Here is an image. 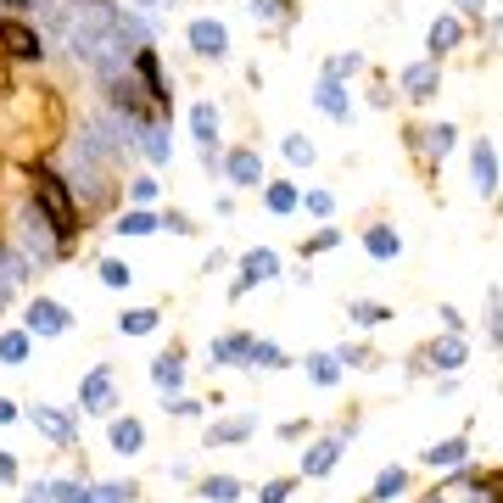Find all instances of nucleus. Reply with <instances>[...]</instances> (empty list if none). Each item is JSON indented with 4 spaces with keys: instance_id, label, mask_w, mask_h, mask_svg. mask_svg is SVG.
<instances>
[{
    "instance_id": "8fccbe9b",
    "label": "nucleus",
    "mask_w": 503,
    "mask_h": 503,
    "mask_svg": "<svg viewBox=\"0 0 503 503\" xmlns=\"http://www.w3.org/2000/svg\"><path fill=\"white\" fill-rule=\"evenodd\" d=\"M28 503H45V498H28Z\"/></svg>"
},
{
    "instance_id": "ddd939ff",
    "label": "nucleus",
    "mask_w": 503,
    "mask_h": 503,
    "mask_svg": "<svg viewBox=\"0 0 503 503\" xmlns=\"http://www.w3.org/2000/svg\"><path fill=\"white\" fill-rule=\"evenodd\" d=\"M459 34H464V28H459V17H436V23H430V56L453 51V45H459Z\"/></svg>"
},
{
    "instance_id": "9b49d317",
    "label": "nucleus",
    "mask_w": 503,
    "mask_h": 503,
    "mask_svg": "<svg viewBox=\"0 0 503 503\" xmlns=\"http://www.w3.org/2000/svg\"><path fill=\"white\" fill-rule=\"evenodd\" d=\"M469 162H476V190L492 196L498 190V151L492 146H476V157H469Z\"/></svg>"
},
{
    "instance_id": "9d476101",
    "label": "nucleus",
    "mask_w": 503,
    "mask_h": 503,
    "mask_svg": "<svg viewBox=\"0 0 503 503\" xmlns=\"http://www.w3.org/2000/svg\"><path fill=\"white\" fill-rule=\"evenodd\" d=\"M107 397H112V369H95L84 381V409L90 414H107Z\"/></svg>"
},
{
    "instance_id": "7ed1b4c3",
    "label": "nucleus",
    "mask_w": 503,
    "mask_h": 503,
    "mask_svg": "<svg viewBox=\"0 0 503 503\" xmlns=\"http://www.w3.org/2000/svg\"><path fill=\"white\" fill-rule=\"evenodd\" d=\"M0 45H6V56H23V62H40V34H34L28 23H17V17H6L0 23Z\"/></svg>"
},
{
    "instance_id": "5701e85b",
    "label": "nucleus",
    "mask_w": 503,
    "mask_h": 503,
    "mask_svg": "<svg viewBox=\"0 0 503 503\" xmlns=\"http://www.w3.org/2000/svg\"><path fill=\"white\" fill-rule=\"evenodd\" d=\"M330 464H335V442H319V448L308 453V464H302V469H308V476H324Z\"/></svg>"
},
{
    "instance_id": "a18cd8bd",
    "label": "nucleus",
    "mask_w": 503,
    "mask_h": 503,
    "mask_svg": "<svg viewBox=\"0 0 503 503\" xmlns=\"http://www.w3.org/2000/svg\"><path fill=\"white\" fill-rule=\"evenodd\" d=\"M459 12H469V17H481V0H459Z\"/></svg>"
},
{
    "instance_id": "c85d7f7f",
    "label": "nucleus",
    "mask_w": 503,
    "mask_h": 503,
    "mask_svg": "<svg viewBox=\"0 0 503 503\" xmlns=\"http://www.w3.org/2000/svg\"><path fill=\"white\" fill-rule=\"evenodd\" d=\"M247 353H252V358H257L263 369H280V363H285V353H280V347H268V342H252Z\"/></svg>"
},
{
    "instance_id": "cd10ccee",
    "label": "nucleus",
    "mask_w": 503,
    "mask_h": 503,
    "mask_svg": "<svg viewBox=\"0 0 503 503\" xmlns=\"http://www.w3.org/2000/svg\"><path fill=\"white\" fill-rule=\"evenodd\" d=\"M118 229H123V235H151V229H157V218H151V213H123V224H118Z\"/></svg>"
},
{
    "instance_id": "0eeeda50",
    "label": "nucleus",
    "mask_w": 503,
    "mask_h": 503,
    "mask_svg": "<svg viewBox=\"0 0 503 503\" xmlns=\"http://www.w3.org/2000/svg\"><path fill=\"white\" fill-rule=\"evenodd\" d=\"M402 90H409L414 101H430L436 90H442V73H436V62H414V67H402Z\"/></svg>"
},
{
    "instance_id": "b1692460",
    "label": "nucleus",
    "mask_w": 503,
    "mask_h": 503,
    "mask_svg": "<svg viewBox=\"0 0 503 503\" xmlns=\"http://www.w3.org/2000/svg\"><path fill=\"white\" fill-rule=\"evenodd\" d=\"M0 358H6V363H23L28 358V335L17 330V335H0Z\"/></svg>"
},
{
    "instance_id": "423d86ee",
    "label": "nucleus",
    "mask_w": 503,
    "mask_h": 503,
    "mask_svg": "<svg viewBox=\"0 0 503 503\" xmlns=\"http://www.w3.org/2000/svg\"><path fill=\"white\" fill-rule=\"evenodd\" d=\"M190 45H196L201 56H224V51H229V34H224V23H213V17H196V23H190Z\"/></svg>"
},
{
    "instance_id": "393cba45",
    "label": "nucleus",
    "mask_w": 503,
    "mask_h": 503,
    "mask_svg": "<svg viewBox=\"0 0 503 503\" xmlns=\"http://www.w3.org/2000/svg\"><path fill=\"white\" fill-rule=\"evenodd\" d=\"M353 319L358 324H381V319H392V308H381V302H353Z\"/></svg>"
},
{
    "instance_id": "4be33fe9",
    "label": "nucleus",
    "mask_w": 503,
    "mask_h": 503,
    "mask_svg": "<svg viewBox=\"0 0 503 503\" xmlns=\"http://www.w3.org/2000/svg\"><path fill=\"white\" fill-rule=\"evenodd\" d=\"M296 208V185H268V213H291Z\"/></svg>"
},
{
    "instance_id": "f704fd0d",
    "label": "nucleus",
    "mask_w": 503,
    "mask_h": 503,
    "mask_svg": "<svg viewBox=\"0 0 503 503\" xmlns=\"http://www.w3.org/2000/svg\"><path fill=\"white\" fill-rule=\"evenodd\" d=\"M140 146H146V157H151V162H168V140H162L157 129H146V140H140Z\"/></svg>"
},
{
    "instance_id": "c9c22d12",
    "label": "nucleus",
    "mask_w": 503,
    "mask_h": 503,
    "mask_svg": "<svg viewBox=\"0 0 503 503\" xmlns=\"http://www.w3.org/2000/svg\"><path fill=\"white\" fill-rule=\"evenodd\" d=\"M464 459V442H442V448H430V464H459Z\"/></svg>"
},
{
    "instance_id": "4c0bfd02",
    "label": "nucleus",
    "mask_w": 503,
    "mask_h": 503,
    "mask_svg": "<svg viewBox=\"0 0 503 503\" xmlns=\"http://www.w3.org/2000/svg\"><path fill=\"white\" fill-rule=\"evenodd\" d=\"M335 375H342V363H335V358H314V381L319 386H330Z\"/></svg>"
},
{
    "instance_id": "aec40b11",
    "label": "nucleus",
    "mask_w": 503,
    "mask_h": 503,
    "mask_svg": "<svg viewBox=\"0 0 503 503\" xmlns=\"http://www.w3.org/2000/svg\"><path fill=\"white\" fill-rule=\"evenodd\" d=\"M151 375H157V386H168V392H174V386H179V358H174V353H168V358H157V363H151Z\"/></svg>"
},
{
    "instance_id": "09e8293b",
    "label": "nucleus",
    "mask_w": 503,
    "mask_h": 503,
    "mask_svg": "<svg viewBox=\"0 0 503 503\" xmlns=\"http://www.w3.org/2000/svg\"><path fill=\"white\" fill-rule=\"evenodd\" d=\"M6 6H28V0H6Z\"/></svg>"
},
{
    "instance_id": "f3484780",
    "label": "nucleus",
    "mask_w": 503,
    "mask_h": 503,
    "mask_svg": "<svg viewBox=\"0 0 503 503\" xmlns=\"http://www.w3.org/2000/svg\"><path fill=\"white\" fill-rule=\"evenodd\" d=\"M314 101H319V107H324L330 118H347V95H342V84H335V79H324Z\"/></svg>"
},
{
    "instance_id": "f8f14e48",
    "label": "nucleus",
    "mask_w": 503,
    "mask_h": 503,
    "mask_svg": "<svg viewBox=\"0 0 503 503\" xmlns=\"http://www.w3.org/2000/svg\"><path fill=\"white\" fill-rule=\"evenodd\" d=\"M363 247H369V257H381V263L402 252V241H397V229H386V224H375V229H369V235H363Z\"/></svg>"
},
{
    "instance_id": "dca6fc26",
    "label": "nucleus",
    "mask_w": 503,
    "mask_h": 503,
    "mask_svg": "<svg viewBox=\"0 0 503 503\" xmlns=\"http://www.w3.org/2000/svg\"><path fill=\"white\" fill-rule=\"evenodd\" d=\"M190 129H196V140H201V146H213V134H218V112L208 107V101H201V107L190 112Z\"/></svg>"
},
{
    "instance_id": "39448f33",
    "label": "nucleus",
    "mask_w": 503,
    "mask_h": 503,
    "mask_svg": "<svg viewBox=\"0 0 503 503\" xmlns=\"http://www.w3.org/2000/svg\"><path fill=\"white\" fill-rule=\"evenodd\" d=\"M67 330V308L51 296H34V308H28V335H62Z\"/></svg>"
},
{
    "instance_id": "e433bc0d",
    "label": "nucleus",
    "mask_w": 503,
    "mask_h": 503,
    "mask_svg": "<svg viewBox=\"0 0 503 503\" xmlns=\"http://www.w3.org/2000/svg\"><path fill=\"white\" fill-rule=\"evenodd\" d=\"M252 342H247V335H224V342L213 347V358H235V353H247Z\"/></svg>"
},
{
    "instance_id": "3c124183",
    "label": "nucleus",
    "mask_w": 503,
    "mask_h": 503,
    "mask_svg": "<svg viewBox=\"0 0 503 503\" xmlns=\"http://www.w3.org/2000/svg\"><path fill=\"white\" fill-rule=\"evenodd\" d=\"M430 503H442V498H430Z\"/></svg>"
},
{
    "instance_id": "7c9ffc66",
    "label": "nucleus",
    "mask_w": 503,
    "mask_h": 503,
    "mask_svg": "<svg viewBox=\"0 0 503 503\" xmlns=\"http://www.w3.org/2000/svg\"><path fill=\"white\" fill-rule=\"evenodd\" d=\"M101 280H107V285H129V263L123 257H107V263H101Z\"/></svg>"
},
{
    "instance_id": "49530a36",
    "label": "nucleus",
    "mask_w": 503,
    "mask_h": 503,
    "mask_svg": "<svg viewBox=\"0 0 503 503\" xmlns=\"http://www.w3.org/2000/svg\"><path fill=\"white\" fill-rule=\"evenodd\" d=\"M6 90H12V84H6V62H0V95H6Z\"/></svg>"
},
{
    "instance_id": "6ab92c4d",
    "label": "nucleus",
    "mask_w": 503,
    "mask_h": 503,
    "mask_svg": "<svg viewBox=\"0 0 503 503\" xmlns=\"http://www.w3.org/2000/svg\"><path fill=\"white\" fill-rule=\"evenodd\" d=\"M123 330H129V335H151V330H157V308H134V314H123Z\"/></svg>"
},
{
    "instance_id": "f257e3e1",
    "label": "nucleus",
    "mask_w": 503,
    "mask_h": 503,
    "mask_svg": "<svg viewBox=\"0 0 503 503\" xmlns=\"http://www.w3.org/2000/svg\"><path fill=\"white\" fill-rule=\"evenodd\" d=\"M0 129H6L23 151H40L62 134V101L51 90H17L6 101V112H0Z\"/></svg>"
},
{
    "instance_id": "c03bdc74",
    "label": "nucleus",
    "mask_w": 503,
    "mask_h": 503,
    "mask_svg": "<svg viewBox=\"0 0 503 503\" xmlns=\"http://www.w3.org/2000/svg\"><path fill=\"white\" fill-rule=\"evenodd\" d=\"M129 190H134V201H151V196H157V185H151V179H134Z\"/></svg>"
},
{
    "instance_id": "2eb2a0df",
    "label": "nucleus",
    "mask_w": 503,
    "mask_h": 503,
    "mask_svg": "<svg viewBox=\"0 0 503 503\" xmlns=\"http://www.w3.org/2000/svg\"><path fill=\"white\" fill-rule=\"evenodd\" d=\"M23 285V263L12 257V252H0V308L12 302V291Z\"/></svg>"
},
{
    "instance_id": "a19ab883",
    "label": "nucleus",
    "mask_w": 503,
    "mask_h": 503,
    "mask_svg": "<svg viewBox=\"0 0 503 503\" xmlns=\"http://www.w3.org/2000/svg\"><path fill=\"white\" fill-rule=\"evenodd\" d=\"M123 492H129V487H95L90 503H123Z\"/></svg>"
},
{
    "instance_id": "6e6552de",
    "label": "nucleus",
    "mask_w": 503,
    "mask_h": 503,
    "mask_svg": "<svg viewBox=\"0 0 503 503\" xmlns=\"http://www.w3.org/2000/svg\"><path fill=\"white\" fill-rule=\"evenodd\" d=\"M280 275V257L268 252V247H257V252H247L241 257V285H257V280H275Z\"/></svg>"
},
{
    "instance_id": "37998d69",
    "label": "nucleus",
    "mask_w": 503,
    "mask_h": 503,
    "mask_svg": "<svg viewBox=\"0 0 503 503\" xmlns=\"http://www.w3.org/2000/svg\"><path fill=\"white\" fill-rule=\"evenodd\" d=\"M157 224H168V229H174V235H190V229H196V224H190L185 213H168V218H157Z\"/></svg>"
},
{
    "instance_id": "a878e982",
    "label": "nucleus",
    "mask_w": 503,
    "mask_h": 503,
    "mask_svg": "<svg viewBox=\"0 0 503 503\" xmlns=\"http://www.w3.org/2000/svg\"><path fill=\"white\" fill-rule=\"evenodd\" d=\"M241 436H252V420H224L213 430V442H241Z\"/></svg>"
},
{
    "instance_id": "1a4fd4ad",
    "label": "nucleus",
    "mask_w": 503,
    "mask_h": 503,
    "mask_svg": "<svg viewBox=\"0 0 503 503\" xmlns=\"http://www.w3.org/2000/svg\"><path fill=\"white\" fill-rule=\"evenodd\" d=\"M224 168H229V179H235V185H257V179H263V157H257L252 146L229 151V162H224Z\"/></svg>"
},
{
    "instance_id": "bb28decb",
    "label": "nucleus",
    "mask_w": 503,
    "mask_h": 503,
    "mask_svg": "<svg viewBox=\"0 0 503 503\" xmlns=\"http://www.w3.org/2000/svg\"><path fill=\"white\" fill-rule=\"evenodd\" d=\"M285 157H291L296 168H308V162H314V140H302V134H291V140H285Z\"/></svg>"
},
{
    "instance_id": "de8ad7c7",
    "label": "nucleus",
    "mask_w": 503,
    "mask_h": 503,
    "mask_svg": "<svg viewBox=\"0 0 503 503\" xmlns=\"http://www.w3.org/2000/svg\"><path fill=\"white\" fill-rule=\"evenodd\" d=\"M0 420H12V402H0Z\"/></svg>"
},
{
    "instance_id": "2f4dec72",
    "label": "nucleus",
    "mask_w": 503,
    "mask_h": 503,
    "mask_svg": "<svg viewBox=\"0 0 503 503\" xmlns=\"http://www.w3.org/2000/svg\"><path fill=\"white\" fill-rule=\"evenodd\" d=\"M402 481H409L402 469H386V476L375 481V498H397V492H402Z\"/></svg>"
},
{
    "instance_id": "20e7f679",
    "label": "nucleus",
    "mask_w": 503,
    "mask_h": 503,
    "mask_svg": "<svg viewBox=\"0 0 503 503\" xmlns=\"http://www.w3.org/2000/svg\"><path fill=\"white\" fill-rule=\"evenodd\" d=\"M23 252H28L34 263H51V257H56V241H51V224H45L40 213H34V208L23 213Z\"/></svg>"
},
{
    "instance_id": "473e14b6",
    "label": "nucleus",
    "mask_w": 503,
    "mask_h": 503,
    "mask_svg": "<svg viewBox=\"0 0 503 503\" xmlns=\"http://www.w3.org/2000/svg\"><path fill=\"white\" fill-rule=\"evenodd\" d=\"M425 140H430V151H436V157H442V151L453 146V129H448V123H436V129H425Z\"/></svg>"
},
{
    "instance_id": "4468645a",
    "label": "nucleus",
    "mask_w": 503,
    "mask_h": 503,
    "mask_svg": "<svg viewBox=\"0 0 503 503\" xmlns=\"http://www.w3.org/2000/svg\"><path fill=\"white\" fill-rule=\"evenodd\" d=\"M140 442H146L140 420H112V448L118 453H140Z\"/></svg>"
},
{
    "instance_id": "72a5a7b5",
    "label": "nucleus",
    "mask_w": 503,
    "mask_h": 503,
    "mask_svg": "<svg viewBox=\"0 0 503 503\" xmlns=\"http://www.w3.org/2000/svg\"><path fill=\"white\" fill-rule=\"evenodd\" d=\"M51 492H56V503H90V492H84V487H73V481H56Z\"/></svg>"
},
{
    "instance_id": "412c9836",
    "label": "nucleus",
    "mask_w": 503,
    "mask_h": 503,
    "mask_svg": "<svg viewBox=\"0 0 503 503\" xmlns=\"http://www.w3.org/2000/svg\"><path fill=\"white\" fill-rule=\"evenodd\" d=\"M34 425H40L45 436H56V442H67V420H62V414H51V409H34Z\"/></svg>"
},
{
    "instance_id": "ea45409f",
    "label": "nucleus",
    "mask_w": 503,
    "mask_h": 503,
    "mask_svg": "<svg viewBox=\"0 0 503 503\" xmlns=\"http://www.w3.org/2000/svg\"><path fill=\"white\" fill-rule=\"evenodd\" d=\"M285 498H291V481H268L263 487V503H285Z\"/></svg>"
},
{
    "instance_id": "58836bf2",
    "label": "nucleus",
    "mask_w": 503,
    "mask_h": 503,
    "mask_svg": "<svg viewBox=\"0 0 503 503\" xmlns=\"http://www.w3.org/2000/svg\"><path fill=\"white\" fill-rule=\"evenodd\" d=\"M330 208H335V196H330V190H308V213H319V218H324Z\"/></svg>"
},
{
    "instance_id": "f03ea898",
    "label": "nucleus",
    "mask_w": 503,
    "mask_h": 503,
    "mask_svg": "<svg viewBox=\"0 0 503 503\" xmlns=\"http://www.w3.org/2000/svg\"><path fill=\"white\" fill-rule=\"evenodd\" d=\"M28 179H34V185H28V190H34L28 208L51 224L56 241H73V235H79V208H73V196H67V179H62V174H51V168H34Z\"/></svg>"
},
{
    "instance_id": "a211bd4d",
    "label": "nucleus",
    "mask_w": 503,
    "mask_h": 503,
    "mask_svg": "<svg viewBox=\"0 0 503 503\" xmlns=\"http://www.w3.org/2000/svg\"><path fill=\"white\" fill-rule=\"evenodd\" d=\"M201 492H208L213 503H235V498H241V481H229V476H213V481H201Z\"/></svg>"
},
{
    "instance_id": "c756f323",
    "label": "nucleus",
    "mask_w": 503,
    "mask_h": 503,
    "mask_svg": "<svg viewBox=\"0 0 503 503\" xmlns=\"http://www.w3.org/2000/svg\"><path fill=\"white\" fill-rule=\"evenodd\" d=\"M430 358L442 363V369H459V363H464V347H459V342H442V347H430Z\"/></svg>"
},
{
    "instance_id": "79ce46f5",
    "label": "nucleus",
    "mask_w": 503,
    "mask_h": 503,
    "mask_svg": "<svg viewBox=\"0 0 503 503\" xmlns=\"http://www.w3.org/2000/svg\"><path fill=\"white\" fill-rule=\"evenodd\" d=\"M252 12H263V17H285V0H252Z\"/></svg>"
}]
</instances>
